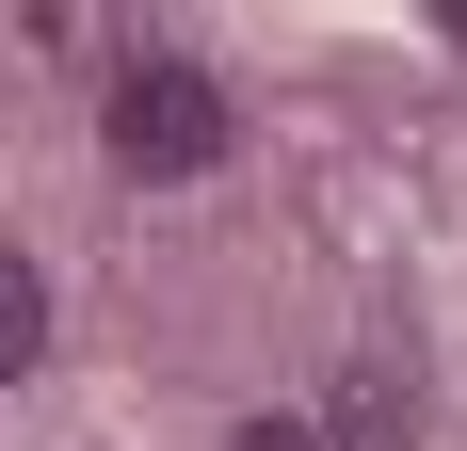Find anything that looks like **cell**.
<instances>
[{
  "mask_svg": "<svg viewBox=\"0 0 467 451\" xmlns=\"http://www.w3.org/2000/svg\"><path fill=\"white\" fill-rule=\"evenodd\" d=\"M113 162L130 178H210L226 162V81L210 65H113Z\"/></svg>",
  "mask_w": 467,
  "mask_h": 451,
  "instance_id": "cell-1",
  "label": "cell"
},
{
  "mask_svg": "<svg viewBox=\"0 0 467 451\" xmlns=\"http://www.w3.org/2000/svg\"><path fill=\"white\" fill-rule=\"evenodd\" d=\"M306 451H420V387L403 371H338V404L306 419Z\"/></svg>",
  "mask_w": 467,
  "mask_h": 451,
  "instance_id": "cell-2",
  "label": "cell"
},
{
  "mask_svg": "<svg viewBox=\"0 0 467 451\" xmlns=\"http://www.w3.org/2000/svg\"><path fill=\"white\" fill-rule=\"evenodd\" d=\"M33 355H48V274L16 258V242H0V387H16Z\"/></svg>",
  "mask_w": 467,
  "mask_h": 451,
  "instance_id": "cell-3",
  "label": "cell"
},
{
  "mask_svg": "<svg viewBox=\"0 0 467 451\" xmlns=\"http://www.w3.org/2000/svg\"><path fill=\"white\" fill-rule=\"evenodd\" d=\"M226 451H306V419H242V435Z\"/></svg>",
  "mask_w": 467,
  "mask_h": 451,
  "instance_id": "cell-4",
  "label": "cell"
},
{
  "mask_svg": "<svg viewBox=\"0 0 467 451\" xmlns=\"http://www.w3.org/2000/svg\"><path fill=\"white\" fill-rule=\"evenodd\" d=\"M451 48H467V0H451Z\"/></svg>",
  "mask_w": 467,
  "mask_h": 451,
  "instance_id": "cell-5",
  "label": "cell"
}]
</instances>
